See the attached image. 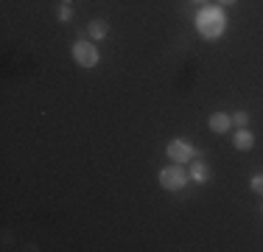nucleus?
Returning a JSON list of instances; mask_svg holds the SVG:
<instances>
[{
	"label": "nucleus",
	"mask_w": 263,
	"mask_h": 252,
	"mask_svg": "<svg viewBox=\"0 0 263 252\" xmlns=\"http://www.w3.org/2000/svg\"><path fill=\"white\" fill-rule=\"evenodd\" d=\"M196 23H199V31H202L204 37H210V40L221 37L224 28H227V17H224L221 9H204Z\"/></svg>",
	"instance_id": "nucleus-1"
},
{
	"label": "nucleus",
	"mask_w": 263,
	"mask_h": 252,
	"mask_svg": "<svg viewBox=\"0 0 263 252\" xmlns=\"http://www.w3.org/2000/svg\"><path fill=\"white\" fill-rule=\"evenodd\" d=\"M160 185L165 188V191H182V188L187 185V174L182 171V166H168L160 171Z\"/></svg>",
	"instance_id": "nucleus-2"
},
{
	"label": "nucleus",
	"mask_w": 263,
	"mask_h": 252,
	"mask_svg": "<svg viewBox=\"0 0 263 252\" xmlns=\"http://www.w3.org/2000/svg\"><path fill=\"white\" fill-rule=\"evenodd\" d=\"M73 59H76V65H79V67L90 70V67H96V65H98V48L92 45V42L79 40L76 45H73Z\"/></svg>",
	"instance_id": "nucleus-3"
},
{
	"label": "nucleus",
	"mask_w": 263,
	"mask_h": 252,
	"mask_svg": "<svg viewBox=\"0 0 263 252\" xmlns=\"http://www.w3.org/2000/svg\"><path fill=\"white\" fill-rule=\"evenodd\" d=\"M165 154L171 157L174 163L182 166V163H191L193 157H196V149H193L187 140H171V143H168V149H165Z\"/></svg>",
	"instance_id": "nucleus-4"
},
{
	"label": "nucleus",
	"mask_w": 263,
	"mask_h": 252,
	"mask_svg": "<svg viewBox=\"0 0 263 252\" xmlns=\"http://www.w3.org/2000/svg\"><path fill=\"white\" fill-rule=\"evenodd\" d=\"M208 126H210V132H216V135H224V132H230V126H233V118L224 115V112H213Z\"/></svg>",
	"instance_id": "nucleus-5"
},
{
	"label": "nucleus",
	"mask_w": 263,
	"mask_h": 252,
	"mask_svg": "<svg viewBox=\"0 0 263 252\" xmlns=\"http://www.w3.org/2000/svg\"><path fill=\"white\" fill-rule=\"evenodd\" d=\"M233 146H235L238 151H249V149L255 146V135L247 129V126H243V129H238L235 135H233Z\"/></svg>",
	"instance_id": "nucleus-6"
},
{
	"label": "nucleus",
	"mask_w": 263,
	"mask_h": 252,
	"mask_svg": "<svg viewBox=\"0 0 263 252\" xmlns=\"http://www.w3.org/2000/svg\"><path fill=\"white\" fill-rule=\"evenodd\" d=\"M87 34H90V40H92V42L106 40V34H109V23L98 17V20H92L90 25H87Z\"/></svg>",
	"instance_id": "nucleus-7"
},
{
	"label": "nucleus",
	"mask_w": 263,
	"mask_h": 252,
	"mask_svg": "<svg viewBox=\"0 0 263 252\" xmlns=\"http://www.w3.org/2000/svg\"><path fill=\"white\" fill-rule=\"evenodd\" d=\"M191 179L193 182H199V185H204V182L210 179V168H208V163L204 160H196L191 166Z\"/></svg>",
	"instance_id": "nucleus-8"
},
{
	"label": "nucleus",
	"mask_w": 263,
	"mask_h": 252,
	"mask_svg": "<svg viewBox=\"0 0 263 252\" xmlns=\"http://www.w3.org/2000/svg\"><path fill=\"white\" fill-rule=\"evenodd\" d=\"M56 20H59V23H70V20H73L70 3H59V9H56Z\"/></svg>",
	"instance_id": "nucleus-9"
},
{
	"label": "nucleus",
	"mask_w": 263,
	"mask_h": 252,
	"mask_svg": "<svg viewBox=\"0 0 263 252\" xmlns=\"http://www.w3.org/2000/svg\"><path fill=\"white\" fill-rule=\"evenodd\" d=\"M230 118H233V123L238 126V129H243V126L249 123V112H243V110H241V112H235V115H230Z\"/></svg>",
	"instance_id": "nucleus-10"
},
{
	"label": "nucleus",
	"mask_w": 263,
	"mask_h": 252,
	"mask_svg": "<svg viewBox=\"0 0 263 252\" xmlns=\"http://www.w3.org/2000/svg\"><path fill=\"white\" fill-rule=\"evenodd\" d=\"M249 188H252L255 193H263V174H255L252 179H249Z\"/></svg>",
	"instance_id": "nucleus-11"
},
{
	"label": "nucleus",
	"mask_w": 263,
	"mask_h": 252,
	"mask_svg": "<svg viewBox=\"0 0 263 252\" xmlns=\"http://www.w3.org/2000/svg\"><path fill=\"white\" fill-rule=\"evenodd\" d=\"M218 3H221V6H233L235 0H218Z\"/></svg>",
	"instance_id": "nucleus-12"
},
{
	"label": "nucleus",
	"mask_w": 263,
	"mask_h": 252,
	"mask_svg": "<svg viewBox=\"0 0 263 252\" xmlns=\"http://www.w3.org/2000/svg\"><path fill=\"white\" fill-rule=\"evenodd\" d=\"M191 3H196V6H199V3H208V0H191Z\"/></svg>",
	"instance_id": "nucleus-13"
},
{
	"label": "nucleus",
	"mask_w": 263,
	"mask_h": 252,
	"mask_svg": "<svg viewBox=\"0 0 263 252\" xmlns=\"http://www.w3.org/2000/svg\"><path fill=\"white\" fill-rule=\"evenodd\" d=\"M62 3H70V0H62Z\"/></svg>",
	"instance_id": "nucleus-14"
}]
</instances>
